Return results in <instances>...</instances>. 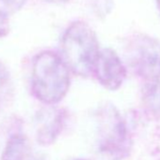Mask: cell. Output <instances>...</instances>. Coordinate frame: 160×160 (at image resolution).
<instances>
[{"label":"cell","mask_w":160,"mask_h":160,"mask_svg":"<svg viewBox=\"0 0 160 160\" xmlns=\"http://www.w3.org/2000/svg\"><path fill=\"white\" fill-rule=\"evenodd\" d=\"M31 83L32 92L38 100L49 106L58 104L70 88L69 68L56 53L42 52L33 60Z\"/></svg>","instance_id":"6da1fadb"},{"label":"cell","mask_w":160,"mask_h":160,"mask_svg":"<svg viewBox=\"0 0 160 160\" xmlns=\"http://www.w3.org/2000/svg\"><path fill=\"white\" fill-rule=\"evenodd\" d=\"M61 51L66 65L75 74H92L100 49L96 34L87 23L77 21L70 25L61 40Z\"/></svg>","instance_id":"7a4b0ae2"},{"label":"cell","mask_w":160,"mask_h":160,"mask_svg":"<svg viewBox=\"0 0 160 160\" xmlns=\"http://www.w3.org/2000/svg\"><path fill=\"white\" fill-rule=\"evenodd\" d=\"M99 148L114 160H121L128 154L130 138L126 124L118 109L108 104L102 107L96 115Z\"/></svg>","instance_id":"3957f363"},{"label":"cell","mask_w":160,"mask_h":160,"mask_svg":"<svg viewBox=\"0 0 160 160\" xmlns=\"http://www.w3.org/2000/svg\"><path fill=\"white\" fill-rule=\"evenodd\" d=\"M129 62L144 87L152 91L160 81V42L140 34L129 43Z\"/></svg>","instance_id":"277c9868"},{"label":"cell","mask_w":160,"mask_h":160,"mask_svg":"<svg viewBox=\"0 0 160 160\" xmlns=\"http://www.w3.org/2000/svg\"><path fill=\"white\" fill-rule=\"evenodd\" d=\"M92 74L105 89L114 92L123 84L127 72L118 54L111 48H104L99 51Z\"/></svg>","instance_id":"5b68a950"},{"label":"cell","mask_w":160,"mask_h":160,"mask_svg":"<svg viewBox=\"0 0 160 160\" xmlns=\"http://www.w3.org/2000/svg\"><path fill=\"white\" fill-rule=\"evenodd\" d=\"M65 112L58 108H46L37 116V140L41 145L48 146L55 142L62 131Z\"/></svg>","instance_id":"8992f818"},{"label":"cell","mask_w":160,"mask_h":160,"mask_svg":"<svg viewBox=\"0 0 160 160\" xmlns=\"http://www.w3.org/2000/svg\"><path fill=\"white\" fill-rule=\"evenodd\" d=\"M2 160H33L32 149L23 135L12 136L2 152Z\"/></svg>","instance_id":"52a82bcc"},{"label":"cell","mask_w":160,"mask_h":160,"mask_svg":"<svg viewBox=\"0 0 160 160\" xmlns=\"http://www.w3.org/2000/svg\"><path fill=\"white\" fill-rule=\"evenodd\" d=\"M27 3V0H0V5L5 9L6 13H14L19 12Z\"/></svg>","instance_id":"ba28073f"},{"label":"cell","mask_w":160,"mask_h":160,"mask_svg":"<svg viewBox=\"0 0 160 160\" xmlns=\"http://www.w3.org/2000/svg\"><path fill=\"white\" fill-rule=\"evenodd\" d=\"M10 33V21L7 13L0 10V39Z\"/></svg>","instance_id":"9c48e42d"},{"label":"cell","mask_w":160,"mask_h":160,"mask_svg":"<svg viewBox=\"0 0 160 160\" xmlns=\"http://www.w3.org/2000/svg\"><path fill=\"white\" fill-rule=\"evenodd\" d=\"M9 80V72L4 64L0 61V88H2Z\"/></svg>","instance_id":"30bf717a"},{"label":"cell","mask_w":160,"mask_h":160,"mask_svg":"<svg viewBox=\"0 0 160 160\" xmlns=\"http://www.w3.org/2000/svg\"><path fill=\"white\" fill-rule=\"evenodd\" d=\"M45 2L48 3H55V4H62V3H68L71 0H44Z\"/></svg>","instance_id":"8fae6325"},{"label":"cell","mask_w":160,"mask_h":160,"mask_svg":"<svg viewBox=\"0 0 160 160\" xmlns=\"http://www.w3.org/2000/svg\"><path fill=\"white\" fill-rule=\"evenodd\" d=\"M155 3H156V8H157V11L160 14V0H155Z\"/></svg>","instance_id":"7c38bea8"}]
</instances>
